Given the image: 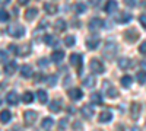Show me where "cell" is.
Masks as SVG:
<instances>
[{
    "label": "cell",
    "mask_w": 146,
    "mask_h": 131,
    "mask_svg": "<svg viewBox=\"0 0 146 131\" xmlns=\"http://www.w3.org/2000/svg\"><path fill=\"white\" fill-rule=\"evenodd\" d=\"M139 114H140V105H139V103H133V105H131V115H133V118H135V120H137Z\"/></svg>",
    "instance_id": "d4e9b609"
},
{
    "label": "cell",
    "mask_w": 146,
    "mask_h": 131,
    "mask_svg": "<svg viewBox=\"0 0 146 131\" xmlns=\"http://www.w3.org/2000/svg\"><path fill=\"white\" fill-rule=\"evenodd\" d=\"M18 2H19L21 5H27V3L29 2V0H18Z\"/></svg>",
    "instance_id": "bcb514c9"
},
{
    "label": "cell",
    "mask_w": 146,
    "mask_h": 131,
    "mask_svg": "<svg viewBox=\"0 0 146 131\" xmlns=\"http://www.w3.org/2000/svg\"><path fill=\"white\" fill-rule=\"evenodd\" d=\"M130 64H131V61H130V58H127V57H123V58H120V60H118V67L123 68V70L129 68Z\"/></svg>",
    "instance_id": "7402d4cb"
},
{
    "label": "cell",
    "mask_w": 146,
    "mask_h": 131,
    "mask_svg": "<svg viewBox=\"0 0 146 131\" xmlns=\"http://www.w3.org/2000/svg\"><path fill=\"white\" fill-rule=\"evenodd\" d=\"M88 2H89V5H91V6H96V5H100L101 0H88Z\"/></svg>",
    "instance_id": "7bdbcfd3"
},
{
    "label": "cell",
    "mask_w": 146,
    "mask_h": 131,
    "mask_svg": "<svg viewBox=\"0 0 146 131\" xmlns=\"http://www.w3.org/2000/svg\"><path fill=\"white\" fill-rule=\"evenodd\" d=\"M102 25H104V20L100 19V18H94V19L89 20V29H91V31L100 29V28H102Z\"/></svg>",
    "instance_id": "ba28073f"
},
{
    "label": "cell",
    "mask_w": 146,
    "mask_h": 131,
    "mask_svg": "<svg viewBox=\"0 0 146 131\" xmlns=\"http://www.w3.org/2000/svg\"><path fill=\"white\" fill-rule=\"evenodd\" d=\"M31 53V47L28 45V44H25V45H22V47H18L16 48V55H19V57H25L27 54H29Z\"/></svg>",
    "instance_id": "7c38bea8"
},
{
    "label": "cell",
    "mask_w": 146,
    "mask_h": 131,
    "mask_svg": "<svg viewBox=\"0 0 146 131\" xmlns=\"http://www.w3.org/2000/svg\"><path fill=\"white\" fill-rule=\"evenodd\" d=\"M21 74H22L23 77H31V76H32V67L28 66V64H23V66L21 67Z\"/></svg>",
    "instance_id": "2e32d148"
},
{
    "label": "cell",
    "mask_w": 146,
    "mask_h": 131,
    "mask_svg": "<svg viewBox=\"0 0 146 131\" xmlns=\"http://www.w3.org/2000/svg\"><path fill=\"white\" fill-rule=\"evenodd\" d=\"M104 86H105V92H107L108 98H117L118 96V90L114 86H110L108 82H104Z\"/></svg>",
    "instance_id": "30bf717a"
},
{
    "label": "cell",
    "mask_w": 146,
    "mask_h": 131,
    "mask_svg": "<svg viewBox=\"0 0 146 131\" xmlns=\"http://www.w3.org/2000/svg\"><path fill=\"white\" fill-rule=\"evenodd\" d=\"M139 51H140L142 54H146V41L140 44V47H139Z\"/></svg>",
    "instance_id": "ab89813d"
},
{
    "label": "cell",
    "mask_w": 146,
    "mask_h": 131,
    "mask_svg": "<svg viewBox=\"0 0 146 131\" xmlns=\"http://www.w3.org/2000/svg\"><path fill=\"white\" fill-rule=\"evenodd\" d=\"M66 124H67V120H62V121H60V128L66 127Z\"/></svg>",
    "instance_id": "ee69618b"
},
{
    "label": "cell",
    "mask_w": 146,
    "mask_h": 131,
    "mask_svg": "<svg viewBox=\"0 0 146 131\" xmlns=\"http://www.w3.org/2000/svg\"><path fill=\"white\" fill-rule=\"evenodd\" d=\"M73 9H75V13H76V15H80V13H85V10H86V6H85L83 3H76Z\"/></svg>",
    "instance_id": "f546056e"
},
{
    "label": "cell",
    "mask_w": 146,
    "mask_h": 131,
    "mask_svg": "<svg viewBox=\"0 0 146 131\" xmlns=\"http://www.w3.org/2000/svg\"><path fill=\"white\" fill-rule=\"evenodd\" d=\"M53 125H54V120H53V118H44V120L41 121V127L44 130H50V128H53Z\"/></svg>",
    "instance_id": "ffe728a7"
},
{
    "label": "cell",
    "mask_w": 146,
    "mask_h": 131,
    "mask_svg": "<svg viewBox=\"0 0 146 131\" xmlns=\"http://www.w3.org/2000/svg\"><path fill=\"white\" fill-rule=\"evenodd\" d=\"M3 70H5V73H7V74H13L15 71L18 70V63H16L15 60L7 61V63H5V67H3Z\"/></svg>",
    "instance_id": "5b68a950"
},
{
    "label": "cell",
    "mask_w": 146,
    "mask_h": 131,
    "mask_svg": "<svg viewBox=\"0 0 146 131\" xmlns=\"http://www.w3.org/2000/svg\"><path fill=\"white\" fill-rule=\"evenodd\" d=\"M73 127H75V128H82V124L80 122H75V124H73Z\"/></svg>",
    "instance_id": "f6af8a7d"
},
{
    "label": "cell",
    "mask_w": 146,
    "mask_h": 131,
    "mask_svg": "<svg viewBox=\"0 0 146 131\" xmlns=\"http://www.w3.org/2000/svg\"><path fill=\"white\" fill-rule=\"evenodd\" d=\"M0 13H2V15H0V16H2V22L9 20V13H7V12H6L5 9H2V12H0Z\"/></svg>",
    "instance_id": "74e56055"
},
{
    "label": "cell",
    "mask_w": 146,
    "mask_h": 131,
    "mask_svg": "<svg viewBox=\"0 0 146 131\" xmlns=\"http://www.w3.org/2000/svg\"><path fill=\"white\" fill-rule=\"evenodd\" d=\"M10 2V0H2V5H7Z\"/></svg>",
    "instance_id": "681fc988"
},
{
    "label": "cell",
    "mask_w": 146,
    "mask_h": 131,
    "mask_svg": "<svg viewBox=\"0 0 146 131\" xmlns=\"http://www.w3.org/2000/svg\"><path fill=\"white\" fill-rule=\"evenodd\" d=\"M120 82H121V86H123V88H130V85H131L133 79H131L130 76H123Z\"/></svg>",
    "instance_id": "83f0119b"
},
{
    "label": "cell",
    "mask_w": 146,
    "mask_h": 131,
    "mask_svg": "<svg viewBox=\"0 0 146 131\" xmlns=\"http://www.w3.org/2000/svg\"><path fill=\"white\" fill-rule=\"evenodd\" d=\"M75 42H76V38L73 37V35H69V37H66V38H64V44H66L67 47H72Z\"/></svg>",
    "instance_id": "d590c367"
},
{
    "label": "cell",
    "mask_w": 146,
    "mask_h": 131,
    "mask_svg": "<svg viewBox=\"0 0 146 131\" xmlns=\"http://www.w3.org/2000/svg\"><path fill=\"white\" fill-rule=\"evenodd\" d=\"M124 38H126V41H129V42H135V41H137V38H139V34H137V31H135V29H127V31L124 32Z\"/></svg>",
    "instance_id": "52a82bcc"
},
{
    "label": "cell",
    "mask_w": 146,
    "mask_h": 131,
    "mask_svg": "<svg viewBox=\"0 0 146 131\" xmlns=\"http://www.w3.org/2000/svg\"><path fill=\"white\" fill-rule=\"evenodd\" d=\"M6 101H7V103H10V105H18V102H19L18 93H16V92H9V93L6 95Z\"/></svg>",
    "instance_id": "4fadbf2b"
},
{
    "label": "cell",
    "mask_w": 146,
    "mask_h": 131,
    "mask_svg": "<svg viewBox=\"0 0 146 131\" xmlns=\"http://www.w3.org/2000/svg\"><path fill=\"white\" fill-rule=\"evenodd\" d=\"M80 112H82V115H83L85 118H91V117L94 115L92 106H88V105H83V106H82V109H80Z\"/></svg>",
    "instance_id": "e0dca14e"
},
{
    "label": "cell",
    "mask_w": 146,
    "mask_h": 131,
    "mask_svg": "<svg viewBox=\"0 0 146 131\" xmlns=\"http://www.w3.org/2000/svg\"><path fill=\"white\" fill-rule=\"evenodd\" d=\"M54 28L58 31V32H63L67 26H66V22H64V19H57L56 22H54Z\"/></svg>",
    "instance_id": "44dd1931"
},
{
    "label": "cell",
    "mask_w": 146,
    "mask_h": 131,
    "mask_svg": "<svg viewBox=\"0 0 146 131\" xmlns=\"http://www.w3.org/2000/svg\"><path fill=\"white\" fill-rule=\"evenodd\" d=\"M139 20H140V25H142V26L146 29V15H140Z\"/></svg>",
    "instance_id": "f35d334b"
},
{
    "label": "cell",
    "mask_w": 146,
    "mask_h": 131,
    "mask_svg": "<svg viewBox=\"0 0 146 131\" xmlns=\"http://www.w3.org/2000/svg\"><path fill=\"white\" fill-rule=\"evenodd\" d=\"M136 79H137V82L140 83V85H145V83H146V71L145 70L139 71V73L136 74Z\"/></svg>",
    "instance_id": "1f68e13d"
},
{
    "label": "cell",
    "mask_w": 146,
    "mask_h": 131,
    "mask_svg": "<svg viewBox=\"0 0 146 131\" xmlns=\"http://www.w3.org/2000/svg\"><path fill=\"white\" fill-rule=\"evenodd\" d=\"M118 5L115 0H108L107 2V6H105V10H107V13H114V12L117 10Z\"/></svg>",
    "instance_id": "5bb4252c"
},
{
    "label": "cell",
    "mask_w": 146,
    "mask_h": 131,
    "mask_svg": "<svg viewBox=\"0 0 146 131\" xmlns=\"http://www.w3.org/2000/svg\"><path fill=\"white\" fill-rule=\"evenodd\" d=\"M48 109L51 112H60V103L58 102H51L50 106H48Z\"/></svg>",
    "instance_id": "e575fe53"
},
{
    "label": "cell",
    "mask_w": 146,
    "mask_h": 131,
    "mask_svg": "<svg viewBox=\"0 0 146 131\" xmlns=\"http://www.w3.org/2000/svg\"><path fill=\"white\" fill-rule=\"evenodd\" d=\"M95 83H96V80H95L94 76H88V77L83 79V86H86V88H94Z\"/></svg>",
    "instance_id": "cb8c5ba5"
},
{
    "label": "cell",
    "mask_w": 146,
    "mask_h": 131,
    "mask_svg": "<svg viewBox=\"0 0 146 131\" xmlns=\"http://www.w3.org/2000/svg\"><path fill=\"white\" fill-rule=\"evenodd\" d=\"M131 19V15L130 13H120L118 16H117V22H120V23H126V22H129Z\"/></svg>",
    "instance_id": "484cf974"
},
{
    "label": "cell",
    "mask_w": 146,
    "mask_h": 131,
    "mask_svg": "<svg viewBox=\"0 0 146 131\" xmlns=\"http://www.w3.org/2000/svg\"><path fill=\"white\" fill-rule=\"evenodd\" d=\"M36 117H38V114H36L35 111H25V114H23V118H25V124L32 125V124L36 121Z\"/></svg>",
    "instance_id": "277c9868"
},
{
    "label": "cell",
    "mask_w": 146,
    "mask_h": 131,
    "mask_svg": "<svg viewBox=\"0 0 146 131\" xmlns=\"http://www.w3.org/2000/svg\"><path fill=\"white\" fill-rule=\"evenodd\" d=\"M44 10L47 12L48 15H54L56 12H57V6L53 5V3H45L44 5Z\"/></svg>",
    "instance_id": "603a6c76"
},
{
    "label": "cell",
    "mask_w": 146,
    "mask_h": 131,
    "mask_svg": "<svg viewBox=\"0 0 146 131\" xmlns=\"http://www.w3.org/2000/svg\"><path fill=\"white\" fill-rule=\"evenodd\" d=\"M56 82H57V76H48V77H47V83H48L50 86H54Z\"/></svg>",
    "instance_id": "8d00e7d4"
},
{
    "label": "cell",
    "mask_w": 146,
    "mask_h": 131,
    "mask_svg": "<svg viewBox=\"0 0 146 131\" xmlns=\"http://www.w3.org/2000/svg\"><path fill=\"white\" fill-rule=\"evenodd\" d=\"M115 53H117V45L113 44V42H107V44H105V48H104V51H102L104 57H107L108 60H111V58L115 55Z\"/></svg>",
    "instance_id": "3957f363"
},
{
    "label": "cell",
    "mask_w": 146,
    "mask_h": 131,
    "mask_svg": "<svg viewBox=\"0 0 146 131\" xmlns=\"http://www.w3.org/2000/svg\"><path fill=\"white\" fill-rule=\"evenodd\" d=\"M140 64H142V67H146V58H143V60L140 61Z\"/></svg>",
    "instance_id": "7dc6e473"
},
{
    "label": "cell",
    "mask_w": 146,
    "mask_h": 131,
    "mask_svg": "<svg viewBox=\"0 0 146 131\" xmlns=\"http://www.w3.org/2000/svg\"><path fill=\"white\" fill-rule=\"evenodd\" d=\"M36 95H38V101L41 102V103H45L47 102V99H48V96H47V92L45 90H38V92H36Z\"/></svg>",
    "instance_id": "4dcf8cb0"
},
{
    "label": "cell",
    "mask_w": 146,
    "mask_h": 131,
    "mask_svg": "<svg viewBox=\"0 0 146 131\" xmlns=\"http://www.w3.org/2000/svg\"><path fill=\"white\" fill-rule=\"evenodd\" d=\"M44 39H45V42H47L48 45H57V44H58V39H57L56 37H53V35H45Z\"/></svg>",
    "instance_id": "f1b7e54d"
},
{
    "label": "cell",
    "mask_w": 146,
    "mask_h": 131,
    "mask_svg": "<svg viewBox=\"0 0 146 131\" xmlns=\"http://www.w3.org/2000/svg\"><path fill=\"white\" fill-rule=\"evenodd\" d=\"M36 15H38V9H35V7H31L25 12V19L27 20H34L36 18Z\"/></svg>",
    "instance_id": "9a60e30c"
},
{
    "label": "cell",
    "mask_w": 146,
    "mask_h": 131,
    "mask_svg": "<svg viewBox=\"0 0 146 131\" xmlns=\"http://www.w3.org/2000/svg\"><path fill=\"white\" fill-rule=\"evenodd\" d=\"M91 70L94 71L95 74H102L104 71H105V67L104 64L101 63V60H98V58H92L91 60V64H89Z\"/></svg>",
    "instance_id": "7a4b0ae2"
},
{
    "label": "cell",
    "mask_w": 146,
    "mask_h": 131,
    "mask_svg": "<svg viewBox=\"0 0 146 131\" xmlns=\"http://www.w3.org/2000/svg\"><path fill=\"white\" fill-rule=\"evenodd\" d=\"M47 64H48V61L45 60V58H41V60L38 61V66H40V67H41V66H42V67H45Z\"/></svg>",
    "instance_id": "60d3db41"
},
{
    "label": "cell",
    "mask_w": 146,
    "mask_h": 131,
    "mask_svg": "<svg viewBox=\"0 0 146 131\" xmlns=\"http://www.w3.org/2000/svg\"><path fill=\"white\" fill-rule=\"evenodd\" d=\"M98 45H100V37H96V35H91V37H88L86 47L89 50H95Z\"/></svg>",
    "instance_id": "8992f818"
},
{
    "label": "cell",
    "mask_w": 146,
    "mask_h": 131,
    "mask_svg": "<svg viewBox=\"0 0 146 131\" xmlns=\"http://www.w3.org/2000/svg\"><path fill=\"white\" fill-rule=\"evenodd\" d=\"M111 118H113V114L110 112V111H104L100 114V122H108V121H111Z\"/></svg>",
    "instance_id": "d6986e66"
},
{
    "label": "cell",
    "mask_w": 146,
    "mask_h": 131,
    "mask_svg": "<svg viewBox=\"0 0 146 131\" xmlns=\"http://www.w3.org/2000/svg\"><path fill=\"white\" fill-rule=\"evenodd\" d=\"M7 34L13 38H21V37H23V34H25V28L22 25H19V23H13V25H10L7 28Z\"/></svg>",
    "instance_id": "6da1fadb"
},
{
    "label": "cell",
    "mask_w": 146,
    "mask_h": 131,
    "mask_svg": "<svg viewBox=\"0 0 146 131\" xmlns=\"http://www.w3.org/2000/svg\"><path fill=\"white\" fill-rule=\"evenodd\" d=\"M127 5H129V6H133L135 3H133V0H127Z\"/></svg>",
    "instance_id": "c3c4849f"
},
{
    "label": "cell",
    "mask_w": 146,
    "mask_h": 131,
    "mask_svg": "<svg viewBox=\"0 0 146 131\" xmlns=\"http://www.w3.org/2000/svg\"><path fill=\"white\" fill-rule=\"evenodd\" d=\"M82 96H83V92H82L80 89H78V88L69 90V98H70L72 101H80Z\"/></svg>",
    "instance_id": "9c48e42d"
},
{
    "label": "cell",
    "mask_w": 146,
    "mask_h": 131,
    "mask_svg": "<svg viewBox=\"0 0 146 131\" xmlns=\"http://www.w3.org/2000/svg\"><path fill=\"white\" fill-rule=\"evenodd\" d=\"M22 101L25 102V103H31L34 101V95L31 92H25V93L22 95Z\"/></svg>",
    "instance_id": "d6a6232c"
},
{
    "label": "cell",
    "mask_w": 146,
    "mask_h": 131,
    "mask_svg": "<svg viewBox=\"0 0 146 131\" xmlns=\"http://www.w3.org/2000/svg\"><path fill=\"white\" fill-rule=\"evenodd\" d=\"M64 58V53L63 51H53L51 53V60L54 63H60Z\"/></svg>",
    "instance_id": "ac0fdd59"
},
{
    "label": "cell",
    "mask_w": 146,
    "mask_h": 131,
    "mask_svg": "<svg viewBox=\"0 0 146 131\" xmlns=\"http://www.w3.org/2000/svg\"><path fill=\"white\" fill-rule=\"evenodd\" d=\"M0 54H2V61H3V63H7V61H6V58H7L6 51H5V50H2V53H0Z\"/></svg>",
    "instance_id": "b9f144b4"
},
{
    "label": "cell",
    "mask_w": 146,
    "mask_h": 131,
    "mask_svg": "<svg viewBox=\"0 0 146 131\" xmlns=\"http://www.w3.org/2000/svg\"><path fill=\"white\" fill-rule=\"evenodd\" d=\"M10 112L7 111V109H5V111H2V122L3 124H6V122H9L10 121Z\"/></svg>",
    "instance_id": "836d02e7"
},
{
    "label": "cell",
    "mask_w": 146,
    "mask_h": 131,
    "mask_svg": "<svg viewBox=\"0 0 146 131\" xmlns=\"http://www.w3.org/2000/svg\"><path fill=\"white\" fill-rule=\"evenodd\" d=\"M70 64L78 67V68H80V66H82V55L80 54H76V53L70 54Z\"/></svg>",
    "instance_id": "8fae6325"
},
{
    "label": "cell",
    "mask_w": 146,
    "mask_h": 131,
    "mask_svg": "<svg viewBox=\"0 0 146 131\" xmlns=\"http://www.w3.org/2000/svg\"><path fill=\"white\" fill-rule=\"evenodd\" d=\"M91 102L92 103H102V95L101 93H92L91 95Z\"/></svg>",
    "instance_id": "4316f807"
}]
</instances>
